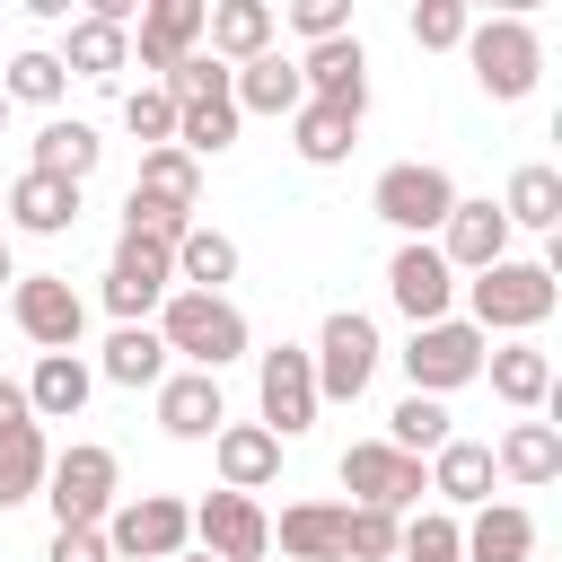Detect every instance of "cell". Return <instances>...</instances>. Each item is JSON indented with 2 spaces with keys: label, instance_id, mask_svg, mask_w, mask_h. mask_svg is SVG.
<instances>
[{
  "label": "cell",
  "instance_id": "5bb4252c",
  "mask_svg": "<svg viewBox=\"0 0 562 562\" xmlns=\"http://www.w3.org/2000/svg\"><path fill=\"white\" fill-rule=\"evenodd\" d=\"M386 299H395L413 325H439V316L457 307V272L439 263L430 237H404V246H395V263H386Z\"/></svg>",
  "mask_w": 562,
  "mask_h": 562
},
{
  "label": "cell",
  "instance_id": "2e32d148",
  "mask_svg": "<svg viewBox=\"0 0 562 562\" xmlns=\"http://www.w3.org/2000/svg\"><path fill=\"white\" fill-rule=\"evenodd\" d=\"M202 18H211V0H149V9L132 18L140 70H176L184 53H202Z\"/></svg>",
  "mask_w": 562,
  "mask_h": 562
},
{
  "label": "cell",
  "instance_id": "ffe728a7",
  "mask_svg": "<svg viewBox=\"0 0 562 562\" xmlns=\"http://www.w3.org/2000/svg\"><path fill=\"white\" fill-rule=\"evenodd\" d=\"M457 562H536V518L518 501H483L457 527Z\"/></svg>",
  "mask_w": 562,
  "mask_h": 562
},
{
  "label": "cell",
  "instance_id": "277c9868",
  "mask_svg": "<svg viewBox=\"0 0 562 562\" xmlns=\"http://www.w3.org/2000/svg\"><path fill=\"white\" fill-rule=\"evenodd\" d=\"M114 483H123L114 448H97V439H70V448L44 465V492H35V501H53V527H105V509H114Z\"/></svg>",
  "mask_w": 562,
  "mask_h": 562
},
{
  "label": "cell",
  "instance_id": "52a82bcc",
  "mask_svg": "<svg viewBox=\"0 0 562 562\" xmlns=\"http://www.w3.org/2000/svg\"><path fill=\"white\" fill-rule=\"evenodd\" d=\"M483 334L465 325V316H439V325H413V342H404V378H413V395H457V386H474L483 378Z\"/></svg>",
  "mask_w": 562,
  "mask_h": 562
},
{
  "label": "cell",
  "instance_id": "d6a6232c",
  "mask_svg": "<svg viewBox=\"0 0 562 562\" xmlns=\"http://www.w3.org/2000/svg\"><path fill=\"white\" fill-rule=\"evenodd\" d=\"M237 123H246V114H237L228 88H220V97H193V105H176V149L202 167V158H220V149L237 140Z\"/></svg>",
  "mask_w": 562,
  "mask_h": 562
},
{
  "label": "cell",
  "instance_id": "74e56055",
  "mask_svg": "<svg viewBox=\"0 0 562 562\" xmlns=\"http://www.w3.org/2000/svg\"><path fill=\"white\" fill-rule=\"evenodd\" d=\"M457 430H448V404L439 395H404L395 413H386V448H404V457H439Z\"/></svg>",
  "mask_w": 562,
  "mask_h": 562
},
{
  "label": "cell",
  "instance_id": "c3c4849f",
  "mask_svg": "<svg viewBox=\"0 0 562 562\" xmlns=\"http://www.w3.org/2000/svg\"><path fill=\"white\" fill-rule=\"evenodd\" d=\"M0 290H18V263H9V246H0Z\"/></svg>",
  "mask_w": 562,
  "mask_h": 562
},
{
  "label": "cell",
  "instance_id": "816d5d0a",
  "mask_svg": "<svg viewBox=\"0 0 562 562\" xmlns=\"http://www.w3.org/2000/svg\"><path fill=\"white\" fill-rule=\"evenodd\" d=\"M0 202H9V184H0Z\"/></svg>",
  "mask_w": 562,
  "mask_h": 562
},
{
  "label": "cell",
  "instance_id": "60d3db41",
  "mask_svg": "<svg viewBox=\"0 0 562 562\" xmlns=\"http://www.w3.org/2000/svg\"><path fill=\"white\" fill-rule=\"evenodd\" d=\"M123 132H132L140 149H176V97H167V88H132V97H123Z\"/></svg>",
  "mask_w": 562,
  "mask_h": 562
},
{
  "label": "cell",
  "instance_id": "6da1fadb",
  "mask_svg": "<svg viewBox=\"0 0 562 562\" xmlns=\"http://www.w3.org/2000/svg\"><path fill=\"white\" fill-rule=\"evenodd\" d=\"M553 263H518V255H501L492 272H474L465 281V325L492 342V334H509V342H527L544 316H553Z\"/></svg>",
  "mask_w": 562,
  "mask_h": 562
},
{
  "label": "cell",
  "instance_id": "ac0fdd59",
  "mask_svg": "<svg viewBox=\"0 0 562 562\" xmlns=\"http://www.w3.org/2000/svg\"><path fill=\"white\" fill-rule=\"evenodd\" d=\"M483 378H492V395L509 404V413H544L553 404V351L544 342H501V351H483Z\"/></svg>",
  "mask_w": 562,
  "mask_h": 562
},
{
  "label": "cell",
  "instance_id": "d6986e66",
  "mask_svg": "<svg viewBox=\"0 0 562 562\" xmlns=\"http://www.w3.org/2000/svg\"><path fill=\"white\" fill-rule=\"evenodd\" d=\"M211 465H220V492H246V501H255V492L281 474V439H272L263 422H220Z\"/></svg>",
  "mask_w": 562,
  "mask_h": 562
},
{
  "label": "cell",
  "instance_id": "5b68a950",
  "mask_svg": "<svg viewBox=\"0 0 562 562\" xmlns=\"http://www.w3.org/2000/svg\"><path fill=\"white\" fill-rule=\"evenodd\" d=\"M97 536H105L114 562H176L193 544V509L176 492H140V501H114Z\"/></svg>",
  "mask_w": 562,
  "mask_h": 562
},
{
  "label": "cell",
  "instance_id": "7dc6e473",
  "mask_svg": "<svg viewBox=\"0 0 562 562\" xmlns=\"http://www.w3.org/2000/svg\"><path fill=\"white\" fill-rule=\"evenodd\" d=\"M26 422H35V413H26V386L0 378V430H26Z\"/></svg>",
  "mask_w": 562,
  "mask_h": 562
},
{
  "label": "cell",
  "instance_id": "681fc988",
  "mask_svg": "<svg viewBox=\"0 0 562 562\" xmlns=\"http://www.w3.org/2000/svg\"><path fill=\"white\" fill-rule=\"evenodd\" d=\"M176 562H211V553H176Z\"/></svg>",
  "mask_w": 562,
  "mask_h": 562
},
{
  "label": "cell",
  "instance_id": "8d00e7d4",
  "mask_svg": "<svg viewBox=\"0 0 562 562\" xmlns=\"http://www.w3.org/2000/svg\"><path fill=\"white\" fill-rule=\"evenodd\" d=\"M140 202H167V211H193L202 202V167L184 149H140V176H132Z\"/></svg>",
  "mask_w": 562,
  "mask_h": 562
},
{
  "label": "cell",
  "instance_id": "7402d4cb",
  "mask_svg": "<svg viewBox=\"0 0 562 562\" xmlns=\"http://www.w3.org/2000/svg\"><path fill=\"white\" fill-rule=\"evenodd\" d=\"M422 474H430V492H439V509H448V518H457V509H483V501H492V483H501L483 439H448L439 457H422Z\"/></svg>",
  "mask_w": 562,
  "mask_h": 562
},
{
  "label": "cell",
  "instance_id": "1f68e13d",
  "mask_svg": "<svg viewBox=\"0 0 562 562\" xmlns=\"http://www.w3.org/2000/svg\"><path fill=\"white\" fill-rule=\"evenodd\" d=\"M97 158H105V140H97L88 123H61V114H53V123L35 132V158H26V167H35V176H61V184H88Z\"/></svg>",
  "mask_w": 562,
  "mask_h": 562
},
{
  "label": "cell",
  "instance_id": "8992f818",
  "mask_svg": "<svg viewBox=\"0 0 562 562\" xmlns=\"http://www.w3.org/2000/svg\"><path fill=\"white\" fill-rule=\"evenodd\" d=\"M307 369H316V404H360L369 378H378V325L360 307H334L316 351H307Z\"/></svg>",
  "mask_w": 562,
  "mask_h": 562
},
{
  "label": "cell",
  "instance_id": "9a60e30c",
  "mask_svg": "<svg viewBox=\"0 0 562 562\" xmlns=\"http://www.w3.org/2000/svg\"><path fill=\"white\" fill-rule=\"evenodd\" d=\"M430 246H439V263H448V272H465V281H474V272H492V263L509 255V220H501V202H465V193H457V211L439 220V237H430Z\"/></svg>",
  "mask_w": 562,
  "mask_h": 562
},
{
  "label": "cell",
  "instance_id": "603a6c76",
  "mask_svg": "<svg viewBox=\"0 0 562 562\" xmlns=\"http://www.w3.org/2000/svg\"><path fill=\"white\" fill-rule=\"evenodd\" d=\"M0 220L9 228H26V237H61L70 220H79V184H61V176H9V202H0Z\"/></svg>",
  "mask_w": 562,
  "mask_h": 562
},
{
  "label": "cell",
  "instance_id": "30bf717a",
  "mask_svg": "<svg viewBox=\"0 0 562 562\" xmlns=\"http://www.w3.org/2000/svg\"><path fill=\"white\" fill-rule=\"evenodd\" d=\"M167 290H176V246H158V237H114V263H105V307H114V325H149V307H167Z\"/></svg>",
  "mask_w": 562,
  "mask_h": 562
},
{
  "label": "cell",
  "instance_id": "e575fe53",
  "mask_svg": "<svg viewBox=\"0 0 562 562\" xmlns=\"http://www.w3.org/2000/svg\"><path fill=\"white\" fill-rule=\"evenodd\" d=\"M97 378H114V386H158V378H167V342H158V325H114Z\"/></svg>",
  "mask_w": 562,
  "mask_h": 562
},
{
  "label": "cell",
  "instance_id": "4dcf8cb0",
  "mask_svg": "<svg viewBox=\"0 0 562 562\" xmlns=\"http://www.w3.org/2000/svg\"><path fill=\"white\" fill-rule=\"evenodd\" d=\"M351 140H360V114H342V105H316V97H307V105L290 114V149H299L307 167H342Z\"/></svg>",
  "mask_w": 562,
  "mask_h": 562
},
{
  "label": "cell",
  "instance_id": "8fae6325",
  "mask_svg": "<svg viewBox=\"0 0 562 562\" xmlns=\"http://www.w3.org/2000/svg\"><path fill=\"white\" fill-rule=\"evenodd\" d=\"M255 404H263V430L272 439H299V430H316V369H307V351L299 342H272L263 360H255Z\"/></svg>",
  "mask_w": 562,
  "mask_h": 562
},
{
  "label": "cell",
  "instance_id": "484cf974",
  "mask_svg": "<svg viewBox=\"0 0 562 562\" xmlns=\"http://www.w3.org/2000/svg\"><path fill=\"white\" fill-rule=\"evenodd\" d=\"M158 422H167V439H220V422H228L220 378H202V369L158 378Z\"/></svg>",
  "mask_w": 562,
  "mask_h": 562
},
{
  "label": "cell",
  "instance_id": "7c38bea8",
  "mask_svg": "<svg viewBox=\"0 0 562 562\" xmlns=\"http://www.w3.org/2000/svg\"><path fill=\"white\" fill-rule=\"evenodd\" d=\"M9 316L35 351H79V325H88V299L61 281V272H18L9 290Z\"/></svg>",
  "mask_w": 562,
  "mask_h": 562
},
{
  "label": "cell",
  "instance_id": "f1b7e54d",
  "mask_svg": "<svg viewBox=\"0 0 562 562\" xmlns=\"http://www.w3.org/2000/svg\"><path fill=\"white\" fill-rule=\"evenodd\" d=\"M70 79H114L132 70V26H105V18H70V44L53 53Z\"/></svg>",
  "mask_w": 562,
  "mask_h": 562
},
{
  "label": "cell",
  "instance_id": "44dd1931",
  "mask_svg": "<svg viewBox=\"0 0 562 562\" xmlns=\"http://www.w3.org/2000/svg\"><path fill=\"white\" fill-rule=\"evenodd\" d=\"M272 0H211V18H202V44H211V61H228V70H246L255 53H272Z\"/></svg>",
  "mask_w": 562,
  "mask_h": 562
},
{
  "label": "cell",
  "instance_id": "f907efd6",
  "mask_svg": "<svg viewBox=\"0 0 562 562\" xmlns=\"http://www.w3.org/2000/svg\"><path fill=\"white\" fill-rule=\"evenodd\" d=\"M0 123H9V97H0Z\"/></svg>",
  "mask_w": 562,
  "mask_h": 562
},
{
  "label": "cell",
  "instance_id": "7bdbcfd3",
  "mask_svg": "<svg viewBox=\"0 0 562 562\" xmlns=\"http://www.w3.org/2000/svg\"><path fill=\"white\" fill-rule=\"evenodd\" d=\"M465 26H474L465 0H422V9H413V44H422V53H457Z\"/></svg>",
  "mask_w": 562,
  "mask_h": 562
},
{
  "label": "cell",
  "instance_id": "836d02e7",
  "mask_svg": "<svg viewBox=\"0 0 562 562\" xmlns=\"http://www.w3.org/2000/svg\"><path fill=\"white\" fill-rule=\"evenodd\" d=\"M220 281H237V237H220V228H184L176 237V290H211L220 299Z\"/></svg>",
  "mask_w": 562,
  "mask_h": 562
},
{
  "label": "cell",
  "instance_id": "e0dca14e",
  "mask_svg": "<svg viewBox=\"0 0 562 562\" xmlns=\"http://www.w3.org/2000/svg\"><path fill=\"white\" fill-rule=\"evenodd\" d=\"M299 79L316 105H342V114H369V53L360 35H334V44H307L299 53Z\"/></svg>",
  "mask_w": 562,
  "mask_h": 562
},
{
  "label": "cell",
  "instance_id": "7a4b0ae2",
  "mask_svg": "<svg viewBox=\"0 0 562 562\" xmlns=\"http://www.w3.org/2000/svg\"><path fill=\"white\" fill-rule=\"evenodd\" d=\"M158 342L167 351H184L202 378H220L228 360H246V316H237V299L220 290H167V307H158Z\"/></svg>",
  "mask_w": 562,
  "mask_h": 562
},
{
  "label": "cell",
  "instance_id": "cb8c5ba5",
  "mask_svg": "<svg viewBox=\"0 0 562 562\" xmlns=\"http://www.w3.org/2000/svg\"><path fill=\"white\" fill-rule=\"evenodd\" d=\"M18 386H26V413H35V422H79V404L97 395V369H88L79 351H44L35 378H18Z\"/></svg>",
  "mask_w": 562,
  "mask_h": 562
},
{
  "label": "cell",
  "instance_id": "bcb514c9",
  "mask_svg": "<svg viewBox=\"0 0 562 562\" xmlns=\"http://www.w3.org/2000/svg\"><path fill=\"white\" fill-rule=\"evenodd\" d=\"M44 562H114V553H105L97 527H53V553H44Z\"/></svg>",
  "mask_w": 562,
  "mask_h": 562
},
{
  "label": "cell",
  "instance_id": "3957f363",
  "mask_svg": "<svg viewBox=\"0 0 562 562\" xmlns=\"http://www.w3.org/2000/svg\"><path fill=\"white\" fill-rule=\"evenodd\" d=\"M465 61H474V79H483L492 105H518V97L536 88V70H544V44H536V26L509 9V18H474V26H465Z\"/></svg>",
  "mask_w": 562,
  "mask_h": 562
},
{
  "label": "cell",
  "instance_id": "ab89813d",
  "mask_svg": "<svg viewBox=\"0 0 562 562\" xmlns=\"http://www.w3.org/2000/svg\"><path fill=\"white\" fill-rule=\"evenodd\" d=\"M395 544H404V518L342 501V562H395Z\"/></svg>",
  "mask_w": 562,
  "mask_h": 562
},
{
  "label": "cell",
  "instance_id": "f6af8a7d",
  "mask_svg": "<svg viewBox=\"0 0 562 562\" xmlns=\"http://www.w3.org/2000/svg\"><path fill=\"white\" fill-rule=\"evenodd\" d=\"M290 26L307 44H334V35H351V0H290Z\"/></svg>",
  "mask_w": 562,
  "mask_h": 562
},
{
  "label": "cell",
  "instance_id": "4316f807",
  "mask_svg": "<svg viewBox=\"0 0 562 562\" xmlns=\"http://www.w3.org/2000/svg\"><path fill=\"white\" fill-rule=\"evenodd\" d=\"M492 474H509V483L544 492V483L562 474V430H553V422H509V430H501V448H492Z\"/></svg>",
  "mask_w": 562,
  "mask_h": 562
},
{
  "label": "cell",
  "instance_id": "b9f144b4",
  "mask_svg": "<svg viewBox=\"0 0 562 562\" xmlns=\"http://www.w3.org/2000/svg\"><path fill=\"white\" fill-rule=\"evenodd\" d=\"M457 527H465V518H448V509H413L395 562H457Z\"/></svg>",
  "mask_w": 562,
  "mask_h": 562
},
{
  "label": "cell",
  "instance_id": "d590c367",
  "mask_svg": "<svg viewBox=\"0 0 562 562\" xmlns=\"http://www.w3.org/2000/svg\"><path fill=\"white\" fill-rule=\"evenodd\" d=\"M44 465H53V448H44V422H26V430H0V509L35 501V492H44Z\"/></svg>",
  "mask_w": 562,
  "mask_h": 562
},
{
  "label": "cell",
  "instance_id": "83f0119b",
  "mask_svg": "<svg viewBox=\"0 0 562 562\" xmlns=\"http://www.w3.org/2000/svg\"><path fill=\"white\" fill-rule=\"evenodd\" d=\"M272 544L290 562H342V501H290L281 527H272Z\"/></svg>",
  "mask_w": 562,
  "mask_h": 562
},
{
  "label": "cell",
  "instance_id": "ee69618b",
  "mask_svg": "<svg viewBox=\"0 0 562 562\" xmlns=\"http://www.w3.org/2000/svg\"><path fill=\"white\" fill-rule=\"evenodd\" d=\"M158 88H167L176 105H193V97H220V88H228V61H211V53H184V61H176Z\"/></svg>",
  "mask_w": 562,
  "mask_h": 562
},
{
  "label": "cell",
  "instance_id": "9c48e42d",
  "mask_svg": "<svg viewBox=\"0 0 562 562\" xmlns=\"http://www.w3.org/2000/svg\"><path fill=\"white\" fill-rule=\"evenodd\" d=\"M369 211H378L386 228H404V237H430V228L457 211V184H448V167H430V158H395V167L369 184Z\"/></svg>",
  "mask_w": 562,
  "mask_h": 562
},
{
  "label": "cell",
  "instance_id": "f546056e",
  "mask_svg": "<svg viewBox=\"0 0 562 562\" xmlns=\"http://www.w3.org/2000/svg\"><path fill=\"white\" fill-rule=\"evenodd\" d=\"M501 220H509V228H536V237H553V228H562V167L527 158V167L509 176V193H501Z\"/></svg>",
  "mask_w": 562,
  "mask_h": 562
},
{
  "label": "cell",
  "instance_id": "4fadbf2b",
  "mask_svg": "<svg viewBox=\"0 0 562 562\" xmlns=\"http://www.w3.org/2000/svg\"><path fill=\"white\" fill-rule=\"evenodd\" d=\"M193 544H202L211 562H263V553H272V518H263V501H246V492H211V501L193 509Z\"/></svg>",
  "mask_w": 562,
  "mask_h": 562
},
{
  "label": "cell",
  "instance_id": "ba28073f",
  "mask_svg": "<svg viewBox=\"0 0 562 562\" xmlns=\"http://www.w3.org/2000/svg\"><path fill=\"white\" fill-rule=\"evenodd\" d=\"M342 492H351V509L404 518V509H422L430 474H422V457H404V448H386V439H351V448H342Z\"/></svg>",
  "mask_w": 562,
  "mask_h": 562
},
{
  "label": "cell",
  "instance_id": "f35d334b",
  "mask_svg": "<svg viewBox=\"0 0 562 562\" xmlns=\"http://www.w3.org/2000/svg\"><path fill=\"white\" fill-rule=\"evenodd\" d=\"M61 88H70V70H61L44 44H26V53L0 70V97H9V105H61Z\"/></svg>",
  "mask_w": 562,
  "mask_h": 562
},
{
  "label": "cell",
  "instance_id": "d4e9b609",
  "mask_svg": "<svg viewBox=\"0 0 562 562\" xmlns=\"http://www.w3.org/2000/svg\"><path fill=\"white\" fill-rule=\"evenodd\" d=\"M228 97H237V114H299L307 105V79H299L290 53H255L246 70H228Z\"/></svg>",
  "mask_w": 562,
  "mask_h": 562
}]
</instances>
